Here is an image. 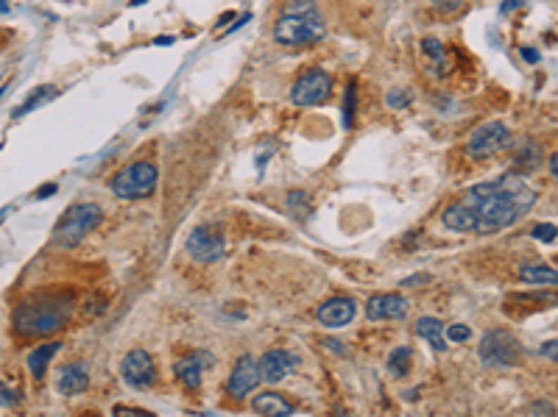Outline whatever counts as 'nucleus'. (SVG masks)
Instances as JSON below:
<instances>
[{
    "label": "nucleus",
    "mask_w": 558,
    "mask_h": 417,
    "mask_svg": "<svg viewBox=\"0 0 558 417\" xmlns=\"http://www.w3.org/2000/svg\"><path fill=\"white\" fill-rule=\"evenodd\" d=\"M101 220H103V208L98 206V204H79V206H70L62 214V220L56 223L53 239H56V245H62V248H73V245H79L89 231H95V228L101 225Z\"/></svg>",
    "instance_id": "20e7f679"
},
{
    "label": "nucleus",
    "mask_w": 558,
    "mask_h": 417,
    "mask_svg": "<svg viewBox=\"0 0 558 417\" xmlns=\"http://www.w3.org/2000/svg\"><path fill=\"white\" fill-rule=\"evenodd\" d=\"M8 11V0H0V14H6Z\"/></svg>",
    "instance_id": "79ce46f5"
},
{
    "label": "nucleus",
    "mask_w": 558,
    "mask_h": 417,
    "mask_svg": "<svg viewBox=\"0 0 558 417\" xmlns=\"http://www.w3.org/2000/svg\"><path fill=\"white\" fill-rule=\"evenodd\" d=\"M444 337L452 340V343H467V340H472V329L464 326V323H455V326H447L444 329Z\"/></svg>",
    "instance_id": "bb28decb"
},
{
    "label": "nucleus",
    "mask_w": 558,
    "mask_h": 417,
    "mask_svg": "<svg viewBox=\"0 0 558 417\" xmlns=\"http://www.w3.org/2000/svg\"><path fill=\"white\" fill-rule=\"evenodd\" d=\"M519 53H522V59H525V62H528V65H536V62H539V59H542V56H539V51H536V48H522V51H519Z\"/></svg>",
    "instance_id": "473e14b6"
},
{
    "label": "nucleus",
    "mask_w": 558,
    "mask_h": 417,
    "mask_svg": "<svg viewBox=\"0 0 558 417\" xmlns=\"http://www.w3.org/2000/svg\"><path fill=\"white\" fill-rule=\"evenodd\" d=\"M421 51H424V56L436 65V72H438V75H444V72L450 70V65H447V48H444L436 37H424V39H421Z\"/></svg>",
    "instance_id": "412c9836"
},
{
    "label": "nucleus",
    "mask_w": 558,
    "mask_h": 417,
    "mask_svg": "<svg viewBox=\"0 0 558 417\" xmlns=\"http://www.w3.org/2000/svg\"><path fill=\"white\" fill-rule=\"evenodd\" d=\"M56 387L62 395H79L89 387V376L84 370V364H65L59 367V376H56Z\"/></svg>",
    "instance_id": "dca6fc26"
},
{
    "label": "nucleus",
    "mask_w": 558,
    "mask_h": 417,
    "mask_svg": "<svg viewBox=\"0 0 558 417\" xmlns=\"http://www.w3.org/2000/svg\"><path fill=\"white\" fill-rule=\"evenodd\" d=\"M355 106H357V84H349L343 98V128H355Z\"/></svg>",
    "instance_id": "393cba45"
},
{
    "label": "nucleus",
    "mask_w": 558,
    "mask_h": 417,
    "mask_svg": "<svg viewBox=\"0 0 558 417\" xmlns=\"http://www.w3.org/2000/svg\"><path fill=\"white\" fill-rule=\"evenodd\" d=\"M288 211L296 217V220H305V217H310V211H313V201H310V195L305 192V190H293V192H288Z\"/></svg>",
    "instance_id": "4be33fe9"
},
{
    "label": "nucleus",
    "mask_w": 558,
    "mask_h": 417,
    "mask_svg": "<svg viewBox=\"0 0 558 417\" xmlns=\"http://www.w3.org/2000/svg\"><path fill=\"white\" fill-rule=\"evenodd\" d=\"M70 317V303L51 298V300H25L14 312V329L20 334H53Z\"/></svg>",
    "instance_id": "7ed1b4c3"
},
{
    "label": "nucleus",
    "mask_w": 558,
    "mask_h": 417,
    "mask_svg": "<svg viewBox=\"0 0 558 417\" xmlns=\"http://www.w3.org/2000/svg\"><path fill=\"white\" fill-rule=\"evenodd\" d=\"M556 167H558V156H556V153H550V176H556V173H558Z\"/></svg>",
    "instance_id": "ea45409f"
},
{
    "label": "nucleus",
    "mask_w": 558,
    "mask_h": 417,
    "mask_svg": "<svg viewBox=\"0 0 558 417\" xmlns=\"http://www.w3.org/2000/svg\"><path fill=\"white\" fill-rule=\"evenodd\" d=\"M260 384V370H257V359L254 356H240L238 364H235V370H232V376H229V384H227V390H229V395L232 398H246L254 387Z\"/></svg>",
    "instance_id": "f8f14e48"
},
{
    "label": "nucleus",
    "mask_w": 558,
    "mask_h": 417,
    "mask_svg": "<svg viewBox=\"0 0 558 417\" xmlns=\"http://www.w3.org/2000/svg\"><path fill=\"white\" fill-rule=\"evenodd\" d=\"M160 181V173L151 161H134L129 167H123L112 181H109V190L123 198V201H137V198H146L154 192Z\"/></svg>",
    "instance_id": "39448f33"
},
{
    "label": "nucleus",
    "mask_w": 558,
    "mask_h": 417,
    "mask_svg": "<svg viewBox=\"0 0 558 417\" xmlns=\"http://www.w3.org/2000/svg\"><path fill=\"white\" fill-rule=\"evenodd\" d=\"M59 348H62L59 343H45V345L34 348V350L28 353V370H31L34 378H42V376H45V370H48V364H51V359L56 356Z\"/></svg>",
    "instance_id": "a211bd4d"
},
{
    "label": "nucleus",
    "mask_w": 558,
    "mask_h": 417,
    "mask_svg": "<svg viewBox=\"0 0 558 417\" xmlns=\"http://www.w3.org/2000/svg\"><path fill=\"white\" fill-rule=\"evenodd\" d=\"M536 159H539V147H536V142H533V139H528V147L516 156V167H525V173H528V170H533V167H536Z\"/></svg>",
    "instance_id": "a878e982"
},
{
    "label": "nucleus",
    "mask_w": 558,
    "mask_h": 417,
    "mask_svg": "<svg viewBox=\"0 0 558 417\" xmlns=\"http://www.w3.org/2000/svg\"><path fill=\"white\" fill-rule=\"evenodd\" d=\"M355 315H357V303L352 298H332V300L321 303L319 312H316L319 323L326 329H341V326L352 323Z\"/></svg>",
    "instance_id": "4468645a"
},
{
    "label": "nucleus",
    "mask_w": 558,
    "mask_h": 417,
    "mask_svg": "<svg viewBox=\"0 0 558 417\" xmlns=\"http://www.w3.org/2000/svg\"><path fill=\"white\" fill-rule=\"evenodd\" d=\"M480 359L488 367H511L519 362V343L508 331H488L480 340Z\"/></svg>",
    "instance_id": "6e6552de"
},
{
    "label": "nucleus",
    "mask_w": 558,
    "mask_h": 417,
    "mask_svg": "<svg viewBox=\"0 0 558 417\" xmlns=\"http://www.w3.org/2000/svg\"><path fill=\"white\" fill-rule=\"evenodd\" d=\"M251 409L257 412V415H282V417H291L296 415V409H293V404H288L279 392H262V395H257L254 398V404H251Z\"/></svg>",
    "instance_id": "f3484780"
},
{
    "label": "nucleus",
    "mask_w": 558,
    "mask_h": 417,
    "mask_svg": "<svg viewBox=\"0 0 558 417\" xmlns=\"http://www.w3.org/2000/svg\"><path fill=\"white\" fill-rule=\"evenodd\" d=\"M246 22H248V14H243V17H240L238 22H235V25H232V28H229V34H235V31H238L240 25H246Z\"/></svg>",
    "instance_id": "58836bf2"
},
{
    "label": "nucleus",
    "mask_w": 558,
    "mask_h": 417,
    "mask_svg": "<svg viewBox=\"0 0 558 417\" xmlns=\"http://www.w3.org/2000/svg\"><path fill=\"white\" fill-rule=\"evenodd\" d=\"M536 206V192L525 184L522 176L508 173L494 181H483L467 190V195L441 214V223L450 231L467 234H497L519 223L531 208Z\"/></svg>",
    "instance_id": "f257e3e1"
},
{
    "label": "nucleus",
    "mask_w": 558,
    "mask_h": 417,
    "mask_svg": "<svg viewBox=\"0 0 558 417\" xmlns=\"http://www.w3.org/2000/svg\"><path fill=\"white\" fill-rule=\"evenodd\" d=\"M115 415H148V412H143V409H123V406H118V409H115Z\"/></svg>",
    "instance_id": "e433bc0d"
},
{
    "label": "nucleus",
    "mask_w": 558,
    "mask_h": 417,
    "mask_svg": "<svg viewBox=\"0 0 558 417\" xmlns=\"http://www.w3.org/2000/svg\"><path fill=\"white\" fill-rule=\"evenodd\" d=\"M324 345H326V348H332V350H335V353H338V356H346V348L341 345V343H338V340H326V343H324Z\"/></svg>",
    "instance_id": "c9c22d12"
},
{
    "label": "nucleus",
    "mask_w": 558,
    "mask_h": 417,
    "mask_svg": "<svg viewBox=\"0 0 558 417\" xmlns=\"http://www.w3.org/2000/svg\"><path fill=\"white\" fill-rule=\"evenodd\" d=\"M410 100H413V95H410L407 89H391V92L386 95V103H388L391 109H405Z\"/></svg>",
    "instance_id": "cd10ccee"
},
{
    "label": "nucleus",
    "mask_w": 558,
    "mask_h": 417,
    "mask_svg": "<svg viewBox=\"0 0 558 417\" xmlns=\"http://www.w3.org/2000/svg\"><path fill=\"white\" fill-rule=\"evenodd\" d=\"M519 6H525V0H502V3H500V14H511V11L519 8Z\"/></svg>",
    "instance_id": "72a5a7b5"
},
{
    "label": "nucleus",
    "mask_w": 558,
    "mask_h": 417,
    "mask_svg": "<svg viewBox=\"0 0 558 417\" xmlns=\"http://www.w3.org/2000/svg\"><path fill=\"white\" fill-rule=\"evenodd\" d=\"M140 3H146V0H132V6H140Z\"/></svg>",
    "instance_id": "37998d69"
},
{
    "label": "nucleus",
    "mask_w": 558,
    "mask_h": 417,
    "mask_svg": "<svg viewBox=\"0 0 558 417\" xmlns=\"http://www.w3.org/2000/svg\"><path fill=\"white\" fill-rule=\"evenodd\" d=\"M213 364H215V359H213L210 350H196V353L179 359V362L173 364V370H176V378H179L184 387L196 390V387H201V373H204L207 367H213Z\"/></svg>",
    "instance_id": "ddd939ff"
},
{
    "label": "nucleus",
    "mask_w": 558,
    "mask_h": 417,
    "mask_svg": "<svg viewBox=\"0 0 558 417\" xmlns=\"http://www.w3.org/2000/svg\"><path fill=\"white\" fill-rule=\"evenodd\" d=\"M3 92H6V86H0V95H3Z\"/></svg>",
    "instance_id": "c03bdc74"
},
{
    "label": "nucleus",
    "mask_w": 558,
    "mask_h": 417,
    "mask_svg": "<svg viewBox=\"0 0 558 417\" xmlns=\"http://www.w3.org/2000/svg\"><path fill=\"white\" fill-rule=\"evenodd\" d=\"M17 404V395H14V390H8L3 381H0V406H14Z\"/></svg>",
    "instance_id": "c756f323"
},
{
    "label": "nucleus",
    "mask_w": 558,
    "mask_h": 417,
    "mask_svg": "<svg viewBox=\"0 0 558 417\" xmlns=\"http://www.w3.org/2000/svg\"><path fill=\"white\" fill-rule=\"evenodd\" d=\"M424 281H430V276H427V273H416V276L405 278V281H402V286H421Z\"/></svg>",
    "instance_id": "2f4dec72"
},
{
    "label": "nucleus",
    "mask_w": 558,
    "mask_h": 417,
    "mask_svg": "<svg viewBox=\"0 0 558 417\" xmlns=\"http://www.w3.org/2000/svg\"><path fill=\"white\" fill-rule=\"evenodd\" d=\"M326 37V25L321 17V8L313 0H293L285 6L282 17L274 25V39L288 48H305L316 45Z\"/></svg>",
    "instance_id": "f03ea898"
},
{
    "label": "nucleus",
    "mask_w": 558,
    "mask_h": 417,
    "mask_svg": "<svg viewBox=\"0 0 558 417\" xmlns=\"http://www.w3.org/2000/svg\"><path fill=\"white\" fill-rule=\"evenodd\" d=\"M407 300L397 295V292H383V295H374L366 306V315L369 320H402L407 315Z\"/></svg>",
    "instance_id": "2eb2a0df"
},
{
    "label": "nucleus",
    "mask_w": 558,
    "mask_h": 417,
    "mask_svg": "<svg viewBox=\"0 0 558 417\" xmlns=\"http://www.w3.org/2000/svg\"><path fill=\"white\" fill-rule=\"evenodd\" d=\"M542 353H545V356H550V359L556 362V340H550V343L545 345V350H542Z\"/></svg>",
    "instance_id": "4c0bfd02"
},
{
    "label": "nucleus",
    "mask_w": 558,
    "mask_h": 417,
    "mask_svg": "<svg viewBox=\"0 0 558 417\" xmlns=\"http://www.w3.org/2000/svg\"><path fill=\"white\" fill-rule=\"evenodd\" d=\"M299 364V359L288 350H268L262 353V359L257 362V370H260V381H268V384H279L282 378L291 376V370Z\"/></svg>",
    "instance_id": "9b49d317"
},
{
    "label": "nucleus",
    "mask_w": 558,
    "mask_h": 417,
    "mask_svg": "<svg viewBox=\"0 0 558 417\" xmlns=\"http://www.w3.org/2000/svg\"><path fill=\"white\" fill-rule=\"evenodd\" d=\"M416 331L419 337H424L436 350H447V337H444V326L436 317H419L416 320Z\"/></svg>",
    "instance_id": "6ab92c4d"
},
{
    "label": "nucleus",
    "mask_w": 558,
    "mask_h": 417,
    "mask_svg": "<svg viewBox=\"0 0 558 417\" xmlns=\"http://www.w3.org/2000/svg\"><path fill=\"white\" fill-rule=\"evenodd\" d=\"M157 45H173V37H160Z\"/></svg>",
    "instance_id": "a19ab883"
},
{
    "label": "nucleus",
    "mask_w": 558,
    "mask_h": 417,
    "mask_svg": "<svg viewBox=\"0 0 558 417\" xmlns=\"http://www.w3.org/2000/svg\"><path fill=\"white\" fill-rule=\"evenodd\" d=\"M410 359H413V350L405 345H399L391 350V356H388V370L394 373V376H405L407 370H410Z\"/></svg>",
    "instance_id": "b1692460"
},
{
    "label": "nucleus",
    "mask_w": 558,
    "mask_h": 417,
    "mask_svg": "<svg viewBox=\"0 0 558 417\" xmlns=\"http://www.w3.org/2000/svg\"><path fill=\"white\" fill-rule=\"evenodd\" d=\"M56 192V184H45V187H39L37 190V201H45V198H51Z\"/></svg>",
    "instance_id": "f704fd0d"
},
{
    "label": "nucleus",
    "mask_w": 558,
    "mask_h": 417,
    "mask_svg": "<svg viewBox=\"0 0 558 417\" xmlns=\"http://www.w3.org/2000/svg\"><path fill=\"white\" fill-rule=\"evenodd\" d=\"M531 234H533L539 242H556V225H553V223H539Z\"/></svg>",
    "instance_id": "c85d7f7f"
},
{
    "label": "nucleus",
    "mask_w": 558,
    "mask_h": 417,
    "mask_svg": "<svg viewBox=\"0 0 558 417\" xmlns=\"http://www.w3.org/2000/svg\"><path fill=\"white\" fill-rule=\"evenodd\" d=\"M519 276L522 281H531V284H556L558 281V273L556 267H547V265H542V267H522L519 270Z\"/></svg>",
    "instance_id": "5701e85b"
},
{
    "label": "nucleus",
    "mask_w": 558,
    "mask_h": 417,
    "mask_svg": "<svg viewBox=\"0 0 558 417\" xmlns=\"http://www.w3.org/2000/svg\"><path fill=\"white\" fill-rule=\"evenodd\" d=\"M187 251H190V256H193L196 262L213 265V262L224 259L227 242H224V237H221L213 225H198V228H193V234H190V239H187Z\"/></svg>",
    "instance_id": "1a4fd4ad"
},
{
    "label": "nucleus",
    "mask_w": 558,
    "mask_h": 417,
    "mask_svg": "<svg viewBox=\"0 0 558 417\" xmlns=\"http://www.w3.org/2000/svg\"><path fill=\"white\" fill-rule=\"evenodd\" d=\"M511 145V131L505 123H486L472 131V137L467 142V153L472 159H491L494 153H500L502 147Z\"/></svg>",
    "instance_id": "0eeeda50"
},
{
    "label": "nucleus",
    "mask_w": 558,
    "mask_h": 417,
    "mask_svg": "<svg viewBox=\"0 0 558 417\" xmlns=\"http://www.w3.org/2000/svg\"><path fill=\"white\" fill-rule=\"evenodd\" d=\"M123 378L129 387H137V390L151 387L157 381V364H154L151 353H146L143 348L129 350L123 359Z\"/></svg>",
    "instance_id": "9d476101"
},
{
    "label": "nucleus",
    "mask_w": 558,
    "mask_h": 417,
    "mask_svg": "<svg viewBox=\"0 0 558 417\" xmlns=\"http://www.w3.org/2000/svg\"><path fill=\"white\" fill-rule=\"evenodd\" d=\"M56 95H59V89H56V86H51V84L37 86V89L23 100V106H17V109H14V117H23V114H28V112H34V109L45 106V103H48V100H53Z\"/></svg>",
    "instance_id": "aec40b11"
},
{
    "label": "nucleus",
    "mask_w": 558,
    "mask_h": 417,
    "mask_svg": "<svg viewBox=\"0 0 558 417\" xmlns=\"http://www.w3.org/2000/svg\"><path fill=\"white\" fill-rule=\"evenodd\" d=\"M332 92V78L321 67H310L299 75V81L291 89V103L296 106H319Z\"/></svg>",
    "instance_id": "423d86ee"
},
{
    "label": "nucleus",
    "mask_w": 558,
    "mask_h": 417,
    "mask_svg": "<svg viewBox=\"0 0 558 417\" xmlns=\"http://www.w3.org/2000/svg\"><path fill=\"white\" fill-rule=\"evenodd\" d=\"M433 3H436L444 14H452V11H458V8H461V3H464V0H433Z\"/></svg>",
    "instance_id": "7c9ffc66"
}]
</instances>
